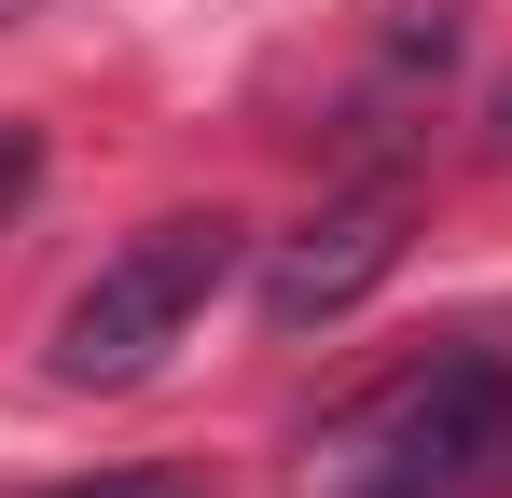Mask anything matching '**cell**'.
I'll return each mask as SVG.
<instances>
[{
    "label": "cell",
    "mask_w": 512,
    "mask_h": 498,
    "mask_svg": "<svg viewBox=\"0 0 512 498\" xmlns=\"http://www.w3.org/2000/svg\"><path fill=\"white\" fill-rule=\"evenodd\" d=\"M0 14H14V0H0Z\"/></svg>",
    "instance_id": "cell-6"
},
{
    "label": "cell",
    "mask_w": 512,
    "mask_h": 498,
    "mask_svg": "<svg viewBox=\"0 0 512 498\" xmlns=\"http://www.w3.org/2000/svg\"><path fill=\"white\" fill-rule=\"evenodd\" d=\"M485 485H512V360L485 346L388 388L346 443V498H485Z\"/></svg>",
    "instance_id": "cell-2"
},
{
    "label": "cell",
    "mask_w": 512,
    "mask_h": 498,
    "mask_svg": "<svg viewBox=\"0 0 512 498\" xmlns=\"http://www.w3.org/2000/svg\"><path fill=\"white\" fill-rule=\"evenodd\" d=\"M402 180H374V194H346V208H319L305 236H277V263H263V319L277 332H333L346 305H374L388 291V263H402Z\"/></svg>",
    "instance_id": "cell-3"
},
{
    "label": "cell",
    "mask_w": 512,
    "mask_h": 498,
    "mask_svg": "<svg viewBox=\"0 0 512 498\" xmlns=\"http://www.w3.org/2000/svg\"><path fill=\"white\" fill-rule=\"evenodd\" d=\"M250 263V222H222V208H180V222H139V236L97 263L84 291L56 305V388H139L153 360H167L180 332L222 305V277Z\"/></svg>",
    "instance_id": "cell-1"
},
{
    "label": "cell",
    "mask_w": 512,
    "mask_h": 498,
    "mask_svg": "<svg viewBox=\"0 0 512 498\" xmlns=\"http://www.w3.org/2000/svg\"><path fill=\"white\" fill-rule=\"evenodd\" d=\"M56 498H194L180 471H97V485H56Z\"/></svg>",
    "instance_id": "cell-4"
},
{
    "label": "cell",
    "mask_w": 512,
    "mask_h": 498,
    "mask_svg": "<svg viewBox=\"0 0 512 498\" xmlns=\"http://www.w3.org/2000/svg\"><path fill=\"white\" fill-rule=\"evenodd\" d=\"M499 153H512V83H499Z\"/></svg>",
    "instance_id": "cell-5"
}]
</instances>
